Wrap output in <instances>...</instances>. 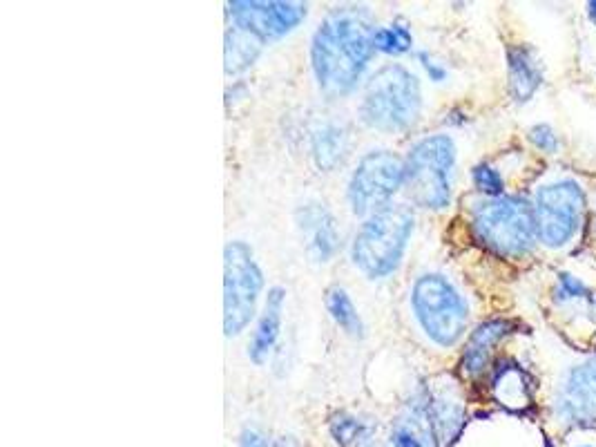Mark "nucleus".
<instances>
[{"instance_id":"2eb2a0df","label":"nucleus","mask_w":596,"mask_h":447,"mask_svg":"<svg viewBox=\"0 0 596 447\" xmlns=\"http://www.w3.org/2000/svg\"><path fill=\"white\" fill-rule=\"evenodd\" d=\"M349 152V132L340 123H322L311 135V157L317 170L331 173Z\"/></svg>"},{"instance_id":"9b49d317","label":"nucleus","mask_w":596,"mask_h":447,"mask_svg":"<svg viewBox=\"0 0 596 447\" xmlns=\"http://www.w3.org/2000/svg\"><path fill=\"white\" fill-rule=\"evenodd\" d=\"M554 412L567 425H596V358L572 369L556 396Z\"/></svg>"},{"instance_id":"6ab92c4d","label":"nucleus","mask_w":596,"mask_h":447,"mask_svg":"<svg viewBox=\"0 0 596 447\" xmlns=\"http://www.w3.org/2000/svg\"><path fill=\"white\" fill-rule=\"evenodd\" d=\"M326 309H329L331 318L335 325H338L346 336H351L355 340L364 338V325H362V318L358 309H355V304L351 300L349 293L342 287H331L326 291Z\"/></svg>"},{"instance_id":"b1692460","label":"nucleus","mask_w":596,"mask_h":447,"mask_svg":"<svg viewBox=\"0 0 596 447\" xmlns=\"http://www.w3.org/2000/svg\"><path fill=\"white\" fill-rule=\"evenodd\" d=\"M530 139L536 148H541L545 152H556L559 150V139H556L554 130L550 126H534L530 130Z\"/></svg>"},{"instance_id":"f03ea898","label":"nucleus","mask_w":596,"mask_h":447,"mask_svg":"<svg viewBox=\"0 0 596 447\" xmlns=\"http://www.w3.org/2000/svg\"><path fill=\"white\" fill-rule=\"evenodd\" d=\"M416 217L407 206L389 204L367 217L351 246L353 264L371 280H384L398 271L411 240Z\"/></svg>"},{"instance_id":"f8f14e48","label":"nucleus","mask_w":596,"mask_h":447,"mask_svg":"<svg viewBox=\"0 0 596 447\" xmlns=\"http://www.w3.org/2000/svg\"><path fill=\"white\" fill-rule=\"evenodd\" d=\"M295 224L302 235L306 255L317 264L331 262L340 249L342 235L329 208L322 202L309 199V202L297 206Z\"/></svg>"},{"instance_id":"f3484780","label":"nucleus","mask_w":596,"mask_h":447,"mask_svg":"<svg viewBox=\"0 0 596 447\" xmlns=\"http://www.w3.org/2000/svg\"><path fill=\"white\" fill-rule=\"evenodd\" d=\"M509 329H512V322L509 320H489L471 334L463 354V369L469 376H478L485 372L492 347L509 334Z\"/></svg>"},{"instance_id":"c85d7f7f","label":"nucleus","mask_w":596,"mask_h":447,"mask_svg":"<svg viewBox=\"0 0 596 447\" xmlns=\"http://www.w3.org/2000/svg\"><path fill=\"white\" fill-rule=\"evenodd\" d=\"M362 447H389V445H387V443H382V441H378L376 436H373V439H371V441H367V443H364Z\"/></svg>"},{"instance_id":"9d476101","label":"nucleus","mask_w":596,"mask_h":447,"mask_svg":"<svg viewBox=\"0 0 596 447\" xmlns=\"http://www.w3.org/2000/svg\"><path fill=\"white\" fill-rule=\"evenodd\" d=\"M304 3H262V0H235L228 3V16L233 25L259 41H275L291 34L306 18Z\"/></svg>"},{"instance_id":"aec40b11","label":"nucleus","mask_w":596,"mask_h":447,"mask_svg":"<svg viewBox=\"0 0 596 447\" xmlns=\"http://www.w3.org/2000/svg\"><path fill=\"white\" fill-rule=\"evenodd\" d=\"M329 434L338 447H362L373 439V427L355 414L335 412L329 418Z\"/></svg>"},{"instance_id":"6e6552de","label":"nucleus","mask_w":596,"mask_h":447,"mask_svg":"<svg viewBox=\"0 0 596 447\" xmlns=\"http://www.w3.org/2000/svg\"><path fill=\"white\" fill-rule=\"evenodd\" d=\"M405 188V161L391 150H371L355 166L349 182V204L355 215H373Z\"/></svg>"},{"instance_id":"393cba45","label":"nucleus","mask_w":596,"mask_h":447,"mask_svg":"<svg viewBox=\"0 0 596 447\" xmlns=\"http://www.w3.org/2000/svg\"><path fill=\"white\" fill-rule=\"evenodd\" d=\"M239 447H275V441L268 439L264 432L255 430V427H246V430L239 434Z\"/></svg>"},{"instance_id":"f257e3e1","label":"nucleus","mask_w":596,"mask_h":447,"mask_svg":"<svg viewBox=\"0 0 596 447\" xmlns=\"http://www.w3.org/2000/svg\"><path fill=\"white\" fill-rule=\"evenodd\" d=\"M376 27L364 7H338L326 14L311 43V65L320 90L331 99L351 94L367 70Z\"/></svg>"},{"instance_id":"20e7f679","label":"nucleus","mask_w":596,"mask_h":447,"mask_svg":"<svg viewBox=\"0 0 596 447\" xmlns=\"http://www.w3.org/2000/svg\"><path fill=\"white\" fill-rule=\"evenodd\" d=\"M474 231L487 249L505 258H523L538 235L534 208L521 197H494L474 208Z\"/></svg>"},{"instance_id":"ddd939ff","label":"nucleus","mask_w":596,"mask_h":447,"mask_svg":"<svg viewBox=\"0 0 596 447\" xmlns=\"http://www.w3.org/2000/svg\"><path fill=\"white\" fill-rule=\"evenodd\" d=\"M284 304H286V291L282 287L268 289L262 318H259L255 334L251 342H248V358H251L255 365L266 363V358L271 356L277 338H280Z\"/></svg>"},{"instance_id":"a878e982","label":"nucleus","mask_w":596,"mask_h":447,"mask_svg":"<svg viewBox=\"0 0 596 447\" xmlns=\"http://www.w3.org/2000/svg\"><path fill=\"white\" fill-rule=\"evenodd\" d=\"M561 296L563 298H583L585 296V287L579 280H574L572 275L563 273L561 275Z\"/></svg>"},{"instance_id":"7ed1b4c3","label":"nucleus","mask_w":596,"mask_h":447,"mask_svg":"<svg viewBox=\"0 0 596 447\" xmlns=\"http://www.w3.org/2000/svg\"><path fill=\"white\" fill-rule=\"evenodd\" d=\"M422 94L416 74L398 63L384 65L371 76L360 103V117L380 132H405L420 117Z\"/></svg>"},{"instance_id":"4be33fe9","label":"nucleus","mask_w":596,"mask_h":447,"mask_svg":"<svg viewBox=\"0 0 596 447\" xmlns=\"http://www.w3.org/2000/svg\"><path fill=\"white\" fill-rule=\"evenodd\" d=\"M474 184L476 188L480 190V193H485L487 197H503V188H505V182L501 173H498L496 168L487 166V164H480L474 168Z\"/></svg>"},{"instance_id":"c756f323","label":"nucleus","mask_w":596,"mask_h":447,"mask_svg":"<svg viewBox=\"0 0 596 447\" xmlns=\"http://www.w3.org/2000/svg\"><path fill=\"white\" fill-rule=\"evenodd\" d=\"M590 18H592V21H596V0H594V3H590Z\"/></svg>"},{"instance_id":"412c9836","label":"nucleus","mask_w":596,"mask_h":447,"mask_svg":"<svg viewBox=\"0 0 596 447\" xmlns=\"http://www.w3.org/2000/svg\"><path fill=\"white\" fill-rule=\"evenodd\" d=\"M411 45H413V36L407 25L393 23V25L376 27V34H373V47H376V52H382V54H391V56L405 54L411 50Z\"/></svg>"},{"instance_id":"5701e85b","label":"nucleus","mask_w":596,"mask_h":447,"mask_svg":"<svg viewBox=\"0 0 596 447\" xmlns=\"http://www.w3.org/2000/svg\"><path fill=\"white\" fill-rule=\"evenodd\" d=\"M391 445L393 447H429L416 432H411L409 427H405L398 421L391 427Z\"/></svg>"},{"instance_id":"bb28decb","label":"nucleus","mask_w":596,"mask_h":447,"mask_svg":"<svg viewBox=\"0 0 596 447\" xmlns=\"http://www.w3.org/2000/svg\"><path fill=\"white\" fill-rule=\"evenodd\" d=\"M418 59L422 61V68L427 70V74H429V79H431V81H436V83L445 81L447 70L442 68V65H438L434 59H431V56H429L427 52H420V54H418Z\"/></svg>"},{"instance_id":"39448f33","label":"nucleus","mask_w":596,"mask_h":447,"mask_svg":"<svg viewBox=\"0 0 596 447\" xmlns=\"http://www.w3.org/2000/svg\"><path fill=\"white\" fill-rule=\"evenodd\" d=\"M456 164V146L447 135L418 141L405 159V190L420 208L442 211L451 202V170Z\"/></svg>"},{"instance_id":"4468645a","label":"nucleus","mask_w":596,"mask_h":447,"mask_svg":"<svg viewBox=\"0 0 596 447\" xmlns=\"http://www.w3.org/2000/svg\"><path fill=\"white\" fill-rule=\"evenodd\" d=\"M532 378L514 363H501L492 378V394L498 405L518 412L532 403Z\"/></svg>"},{"instance_id":"0eeeda50","label":"nucleus","mask_w":596,"mask_h":447,"mask_svg":"<svg viewBox=\"0 0 596 447\" xmlns=\"http://www.w3.org/2000/svg\"><path fill=\"white\" fill-rule=\"evenodd\" d=\"M264 275L251 246L233 240L224 249V334L235 338L251 325Z\"/></svg>"},{"instance_id":"7c9ffc66","label":"nucleus","mask_w":596,"mask_h":447,"mask_svg":"<svg viewBox=\"0 0 596 447\" xmlns=\"http://www.w3.org/2000/svg\"><path fill=\"white\" fill-rule=\"evenodd\" d=\"M583 447H590V445H583Z\"/></svg>"},{"instance_id":"cd10ccee","label":"nucleus","mask_w":596,"mask_h":447,"mask_svg":"<svg viewBox=\"0 0 596 447\" xmlns=\"http://www.w3.org/2000/svg\"><path fill=\"white\" fill-rule=\"evenodd\" d=\"M275 447H302V443L295 436H280V439H275Z\"/></svg>"},{"instance_id":"a211bd4d","label":"nucleus","mask_w":596,"mask_h":447,"mask_svg":"<svg viewBox=\"0 0 596 447\" xmlns=\"http://www.w3.org/2000/svg\"><path fill=\"white\" fill-rule=\"evenodd\" d=\"M264 41H259L257 36L248 34L239 27H230L226 32V47H224V61H226V74H242L257 61L259 52H262Z\"/></svg>"},{"instance_id":"dca6fc26","label":"nucleus","mask_w":596,"mask_h":447,"mask_svg":"<svg viewBox=\"0 0 596 447\" xmlns=\"http://www.w3.org/2000/svg\"><path fill=\"white\" fill-rule=\"evenodd\" d=\"M509 88L516 101H530L538 85L543 83V72L538 68L534 52L527 45H512L507 50Z\"/></svg>"},{"instance_id":"423d86ee","label":"nucleus","mask_w":596,"mask_h":447,"mask_svg":"<svg viewBox=\"0 0 596 447\" xmlns=\"http://www.w3.org/2000/svg\"><path fill=\"white\" fill-rule=\"evenodd\" d=\"M411 307L420 327L436 345L454 347L463 338L469 320L467 302L442 275H420L411 291Z\"/></svg>"},{"instance_id":"1a4fd4ad","label":"nucleus","mask_w":596,"mask_h":447,"mask_svg":"<svg viewBox=\"0 0 596 447\" xmlns=\"http://www.w3.org/2000/svg\"><path fill=\"white\" fill-rule=\"evenodd\" d=\"M585 208L583 190L576 182L543 186L536 195V228L547 246H563L572 240L581 226Z\"/></svg>"}]
</instances>
